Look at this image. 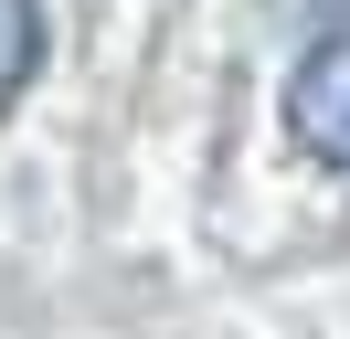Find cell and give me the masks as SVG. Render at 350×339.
Returning a JSON list of instances; mask_svg holds the SVG:
<instances>
[{
    "label": "cell",
    "mask_w": 350,
    "mask_h": 339,
    "mask_svg": "<svg viewBox=\"0 0 350 339\" xmlns=\"http://www.w3.org/2000/svg\"><path fill=\"white\" fill-rule=\"evenodd\" d=\"M276 11H297L308 32H350V0H276Z\"/></svg>",
    "instance_id": "3"
},
{
    "label": "cell",
    "mask_w": 350,
    "mask_h": 339,
    "mask_svg": "<svg viewBox=\"0 0 350 339\" xmlns=\"http://www.w3.org/2000/svg\"><path fill=\"white\" fill-rule=\"evenodd\" d=\"M286 138L319 170H350V32H308L297 74H286Z\"/></svg>",
    "instance_id": "1"
},
{
    "label": "cell",
    "mask_w": 350,
    "mask_h": 339,
    "mask_svg": "<svg viewBox=\"0 0 350 339\" xmlns=\"http://www.w3.org/2000/svg\"><path fill=\"white\" fill-rule=\"evenodd\" d=\"M32 74H43V0H0V117L22 106Z\"/></svg>",
    "instance_id": "2"
}]
</instances>
